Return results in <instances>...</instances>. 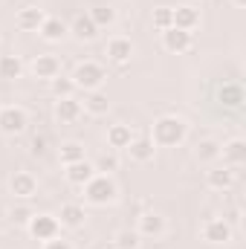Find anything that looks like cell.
Returning <instances> with one entry per match:
<instances>
[{
	"label": "cell",
	"mask_w": 246,
	"mask_h": 249,
	"mask_svg": "<svg viewBox=\"0 0 246 249\" xmlns=\"http://www.w3.org/2000/svg\"><path fill=\"white\" fill-rule=\"evenodd\" d=\"M188 136V122L183 116H159L151 127V142L157 148H177Z\"/></svg>",
	"instance_id": "obj_1"
},
{
	"label": "cell",
	"mask_w": 246,
	"mask_h": 249,
	"mask_svg": "<svg viewBox=\"0 0 246 249\" xmlns=\"http://www.w3.org/2000/svg\"><path fill=\"white\" fill-rule=\"evenodd\" d=\"M81 188H84V200L90 206H110L119 197V186L113 183L110 174H96L93 180H87Z\"/></svg>",
	"instance_id": "obj_2"
},
{
	"label": "cell",
	"mask_w": 246,
	"mask_h": 249,
	"mask_svg": "<svg viewBox=\"0 0 246 249\" xmlns=\"http://www.w3.org/2000/svg\"><path fill=\"white\" fill-rule=\"evenodd\" d=\"M72 81H75V90H84V93H90V90H102V84L107 81V72H105V67L96 61H81L75 70H72V75H70Z\"/></svg>",
	"instance_id": "obj_3"
},
{
	"label": "cell",
	"mask_w": 246,
	"mask_h": 249,
	"mask_svg": "<svg viewBox=\"0 0 246 249\" xmlns=\"http://www.w3.org/2000/svg\"><path fill=\"white\" fill-rule=\"evenodd\" d=\"M26 124H29V113L20 105H3L0 107V133L18 136L26 130Z\"/></svg>",
	"instance_id": "obj_4"
},
{
	"label": "cell",
	"mask_w": 246,
	"mask_h": 249,
	"mask_svg": "<svg viewBox=\"0 0 246 249\" xmlns=\"http://www.w3.org/2000/svg\"><path fill=\"white\" fill-rule=\"evenodd\" d=\"M26 229H29V235L35 238V241H50V238H55V235H61V223H58V217L55 214H32V220L26 223Z\"/></svg>",
	"instance_id": "obj_5"
},
{
	"label": "cell",
	"mask_w": 246,
	"mask_h": 249,
	"mask_svg": "<svg viewBox=\"0 0 246 249\" xmlns=\"http://www.w3.org/2000/svg\"><path fill=\"white\" fill-rule=\"evenodd\" d=\"M200 235H203L206 244H229L232 235H235V229H232V223L226 217H209L200 226Z\"/></svg>",
	"instance_id": "obj_6"
},
{
	"label": "cell",
	"mask_w": 246,
	"mask_h": 249,
	"mask_svg": "<svg viewBox=\"0 0 246 249\" xmlns=\"http://www.w3.org/2000/svg\"><path fill=\"white\" fill-rule=\"evenodd\" d=\"M165 229H168V223H165V217L157 214V212H145V214L139 217V223H136V235H139V238H151V241L162 238Z\"/></svg>",
	"instance_id": "obj_7"
},
{
	"label": "cell",
	"mask_w": 246,
	"mask_h": 249,
	"mask_svg": "<svg viewBox=\"0 0 246 249\" xmlns=\"http://www.w3.org/2000/svg\"><path fill=\"white\" fill-rule=\"evenodd\" d=\"M162 47H165L168 53L183 55V53H188V50L194 47V35H191V32H185V29L171 26V29H165V32H162Z\"/></svg>",
	"instance_id": "obj_8"
},
{
	"label": "cell",
	"mask_w": 246,
	"mask_h": 249,
	"mask_svg": "<svg viewBox=\"0 0 246 249\" xmlns=\"http://www.w3.org/2000/svg\"><path fill=\"white\" fill-rule=\"evenodd\" d=\"M9 191L20 200H32L38 194V180L29 174V171H15L12 180H9Z\"/></svg>",
	"instance_id": "obj_9"
},
{
	"label": "cell",
	"mask_w": 246,
	"mask_h": 249,
	"mask_svg": "<svg viewBox=\"0 0 246 249\" xmlns=\"http://www.w3.org/2000/svg\"><path fill=\"white\" fill-rule=\"evenodd\" d=\"M220 160H223V165H226V168L238 171V168L246 162V142L241 139V136L229 139V142L223 145V151H220Z\"/></svg>",
	"instance_id": "obj_10"
},
{
	"label": "cell",
	"mask_w": 246,
	"mask_h": 249,
	"mask_svg": "<svg viewBox=\"0 0 246 249\" xmlns=\"http://www.w3.org/2000/svg\"><path fill=\"white\" fill-rule=\"evenodd\" d=\"M32 75L38 78V81H53L55 75H61V61L55 58V55H50V53H44V55H38L35 61H32Z\"/></svg>",
	"instance_id": "obj_11"
},
{
	"label": "cell",
	"mask_w": 246,
	"mask_h": 249,
	"mask_svg": "<svg viewBox=\"0 0 246 249\" xmlns=\"http://www.w3.org/2000/svg\"><path fill=\"white\" fill-rule=\"evenodd\" d=\"M105 55H107V61H113V64H127L133 58V41L122 38V35L110 38L107 47H105Z\"/></svg>",
	"instance_id": "obj_12"
},
{
	"label": "cell",
	"mask_w": 246,
	"mask_h": 249,
	"mask_svg": "<svg viewBox=\"0 0 246 249\" xmlns=\"http://www.w3.org/2000/svg\"><path fill=\"white\" fill-rule=\"evenodd\" d=\"M55 217H58L61 229H81V226H84V220H87V212H84V206H81V203H64L61 212H58Z\"/></svg>",
	"instance_id": "obj_13"
},
{
	"label": "cell",
	"mask_w": 246,
	"mask_h": 249,
	"mask_svg": "<svg viewBox=\"0 0 246 249\" xmlns=\"http://www.w3.org/2000/svg\"><path fill=\"white\" fill-rule=\"evenodd\" d=\"M206 186L211 188V191H229V188L235 186V171L232 168H220V165H211L209 171H206Z\"/></svg>",
	"instance_id": "obj_14"
},
{
	"label": "cell",
	"mask_w": 246,
	"mask_h": 249,
	"mask_svg": "<svg viewBox=\"0 0 246 249\" xmlns=\"http://www.w3.org/2000/svg\"><path fill=\"white\" fill-rule=\"evenodd\" d=\"M81 102H75V96L70 99H55V119L61 124H75L81 119Z\"/></svg>",
	"instance_id": "obj_15"
},
{
	"label": "cell",
	"mask_w": 246,
	"mask_h": 249,
	"mask_svg": "<svg viewBox=\"0 0 246 249\" xmlns=\"http://www.w3.org/2000/svg\"><path fill=\"white\" fill-rule=\"evenodd\" d=\"M124 151H127V157H130L133 162H142V165H145V162H151V160H154L157 145L151 142V136H139V139H133Z\"/></svg>",
	"instance_id": "obj_16"
},
{
	"label": "cell",
	"mask_w": 246,
	"mask_h": 249,
	"mask_svg": "<svg viewBox=\"0 0 246 249\" xmlns=\"http://www.w3.org/2000/svg\"><path fill=\"white\" fill-rule=\"evenodd\" d=\"M64 168H67L64 177H67L70 186H84L87 180L96 177V168H93V162H87V160H81V162H70V165H64Z\"/></svg>",
	"instance_id": "obj_17"
},
{
	"label": "cell",
	"mask_w": 246,
	"mask_h": 249,
	"mask_svg": "<svg viewBox=\"0 0 246 249\" xmlns=\"http://www.w3.org/2000/svg\"><path fill=\"white\" fill-rule=\"evenodd\" d=\"M38 35H41L47 44H58V41H64V38L70 35V26L64 23L61 18H50V15H47V20L41 23Z\"/></svg>",
	"instance_id": "obj_18"
},
{
	"label": "cell",
	"mask_w": 246,
	"mask_h": 249,
	"mask_svg": "<svg viewBox=\"0 0 246 249\" xmlns=\"http://www.w3.org/2000/svg\"><path fill=\"white\" fill-rule=\"evenodd\" d=\"M136 139V133H133V127L130 124H110L107 127V145H110V151H124L130 142Z\"/></svg>",
	"instance_id": "obj_19"
},
{
	"label": "cell",
	"mask_w": 246,
	"mask_h": 249,
	"mask_svg": "<svg viewBox=\"0 0 246 249\" xmlns=\"http://www.w3.org/2000/svg\"><path fill=\"white\" fill-rule=\"evenodd\" d=\"M220 151H223V142H217V139H200L197 148H194V160L203 162V165H214L220 160Z\"/></svg>",
	"instance_id": "obj_20"
},
{
	"label": "cell",
	"mask_w": 246,
	"mask_h": 249,
	"mask_svg": "<svg viewBox=\"0 0 246 249\" xmlns=\"http://www.w3.org/2000/svg\"><path fill=\"white\" fill-rule=\"evenodd\" d=\"M44 20H47V12L38 9V6H26V9L18 12V26H20L23 32H38Z\"/></svg>",
	"instance_id": "obj_21"
},
{
	"label": "cell",
	"mask_w": 246,
	"mask_h": 249,
	"mask_svg": "<svg viewBox=\"0 0 246 249\" xmlns=\"http://www.w3.org/2000/svg\"><path fill=\"white\" fill-rule=\"evenodd\" d=\"M81 110L90 113V116H105V113L110 110V99H107V93H102V90H90V93H84V105H81Z\"/></svg>",
	"instance_id": "obj_22"
},
{
	"label": "cell",
	"mask_w": 246,
	"mask_h": 249,
	"mask_svg": "<svg viewBox=\"0 0 246 249\" xmlns=\"http://www.w3.org/2000/svg\"><path fill=\"white\" fill-rule=\"evenodd\" d=\"M70 35L84 44V41H93V38L99 35V26L90 20V15H78V18L72 20V26H70Z\"/></svg>",
	"instance_id": "obj_23"
},
{
	"label": "cell",
	"mask_w": 246,
	"mask_h": 249,
	"mask_svg": "<svg viewBox=\"0 0 246 249\" xmlns=\"http://www.w3.org/2000/svg\"><path fill=\"white\" fill-rule=\"evenodd\" d=\"M174 26L185 29V32H194L200 26V9H194V6H177L174 9Z\"/></svg>",
	"instance_id": "obj_24"
},
{
	"label": "cell",
	"mask_w": 246,
	"mask_h": 249,
	"mask_svg": "<svg viewBox=\"0 0 246 249\" xmlns=\"http://www.w3.org/2000/svg\"><path fill=\"white\" fill-rule=\"evenodd\" d=\"M58 157H61L64 165H70V162H81V160H84V142H78V139H67V142H61Z\"/></svg>",
	"instance_id": "obj_25"
},
{
	"label": "cell",
	"mask_w": 246,
	"mask_h": 249,
	"mask_svg": "<svg viewBox=\"0 0 246 249\" xmlns=\"http://www.w3.org/2000/svg\"><path fill=\"white\" fill-rule=\"evenodd\" d=\"M23 75V61L18 55H0V78L3 81H15Z\"/></svg>",
	"instance_id": "obj_26"
},
{
	"label": "cell",
	"mask_w": 246,
	"mask_h": 249,
	"mask_svg": "<svg viewBox=\"0 0 246 249\" xmlns=\"http://www.w3.org/2000/svg\"><path fill=\"white\" fill-rule=\"evenodd\" d=\"M87 15H90V20H93L99 29H105V26H113V23H116V9H110V6H93Z\"/></svg>",
	"instance_id": "obj_27"
},
{
	"label": "cell",
	"mask_w": 246,
	"mask_h": 249,
	"mask_svg": "<svg viewBox=\"0 0 246 249\" xmlns=\"http://www.w3.org/2000/svg\"><path fill=\"white\" fill-rule=\"evenodd\" d=\"M220 102H223L226 107L238 110L241 102H244V90H241V84H223V87H220Z\"/></svg>",
	"instance_id": "obj_28"
},
{
	"label": "cell",
	"mask_w": 246,
	"mask_h": 249,
	"mask_svg": "<svg viewBox=\"0 0 246 249\" xmlns=\"http://www.w3.org/2000/svg\"><path fill=\"white\" fill-rule=\"evenodd\" d=\"M50 87H53V96H55V99H70V96H75V81H72L70 75H55V78L50 81Z\"/></svg>",
	"instance_id": "obj_29"
},
{
	"label": "cell",
	"mask_w": 246,
	"mask_h": 249,
	"mask_svg": "<svg viewBox=\"0 0 246 249\" xmlns=\"http://www.w3.org/2000/svg\"><path fill=\"white\" fill-rule=\"evenodd\" d=\"M93 168H96V174H113V171H119V154L116 151H105L93 162Z\"/></svg>",
	"instance_id": "obj_30"
},
{
	"label": "cell",
	"mask_w": 246,
	"mask_h": 249,
	"mask_svg": "<svg viewBox=\"0 0 246 249\" xmlns=\"http://www.w3.org/2000/svg\"><path fill=\"white\" fill-rule=\"evenodd\" d=\"M154 26H157L159 32L171 29V26H174V9H171V6H157V9H154Z\"/></svg>",
	"instance_id": "obj_31"
},
{
	"label": "cell",
	"mask_w": 246,
	"mask_h": 249,
	"mask_svg": "<svg viewBox=\"0 0 246 249\" xmlns=\"http://www.w3.org/2000/svg\"><path fill=\"white\" fill-rule=\"evenodd\" d=\"M113 249H139V235L130 232V229L116 232V238H113Z\"/></svg>",
	"instance_id": "obj_32"
},
{
	"label": "cell",
	"mask_w": 246,
	"mask_h": 249,
	"mask_svg": "<svg viewBox=\"0 0 246 249\" xmlns=\"http://www.w3.org/2000/svg\"><path fill=\"white\" fill-rule=\"evenodd\" d=\"M32 214H35V212H32L29 206H15L9 217H12V223H15V226H26V223L32 220Z\"/></svg>",
	"instance_id": "obj_33"
},
{
	"label": "cell",
	"mask_w": 246,
	"mask_h": 249,
	"mask_svg": "<svg viewBox=\"0 0 246 249\" xmlns=\"http://www.w3.org/2000/svg\"><path fill=\"white\" fill-rule=\"evenodd\" d=\"M41 249H75L67 238H61V235H55V238H50V241H44V247Z\"/></svg>",
	"instance_id": "obj_34"
},
{
	"label": "cell",
	"mask_w": 246,
	"mask_h": 249,
	"mask_svg": "<svg viewBox=\"0 0 246 249\" xmlns=\"http://www.w3.org/2000/svg\"><path fill=\"white\" fill-rule=\"evenodd\" d=\"M47 151V136H35L32 139V154H44Z\"/></svg>",
	"instance_id": "obj_35"
},
{
	"label": "cell",
	"mask_w": 246,
	"mask_h": 249,
	"mask_svg": "<svg viewBox=\"0 0 246 249\" xmlns=\"http://www.w3.org/2000/svg\"><path fill=\"white\" fill-rule=\"evenodd\" d=\"M232 6H246V0H229Z\"/></svg>",
	"instance_id": "obj_36"
},
{
	"label": "cell",
	"mask_w": 246,
	"mask_h": 249,
	"mask_svg": "<svg viewBox=\"0 0 246 249\" xmlns=\"http://www.w3.org/2000/svg\"><path fill=\"white\" fill-rule=\"evenodd\" d=\"M110 249H113V247H110Z\"/></svg>",
	"instance_id": "obj_37"
}]
</instances>
